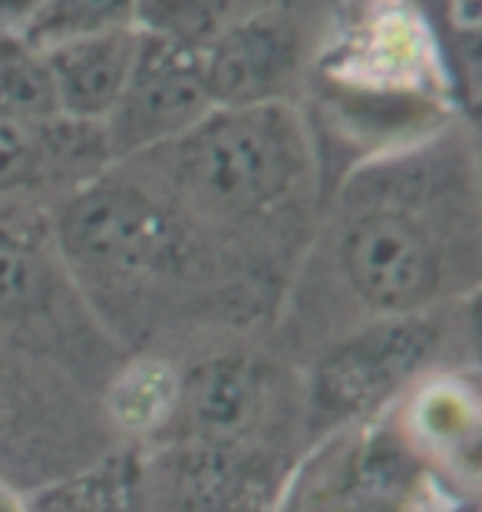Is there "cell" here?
<instances>
[{
    "mask_svg": "<svg viewBox=\"0 0 482 512\" xmlns=\"http://www.w3.org/2000/svg\"><path fill=\"white\" fill-rule=\"evenodd\" d=\"M119 443L100 397L63 370L0 347V483L27 496Z\"/></svg>",
    "mask_w": 482,
    "mask_h": 512,
    "instance_id": "obj_8",
    "label": "cell"
},
{
    "mask_svg": "<svg viewBox=\"0 0 482 512\" xmlns=\"http://www.w3.org/2000/svg\"><path fill=\"white\" fill-rule=\"evenodd\" d=\"M139 50V27L109 30L40 50L63 116L80 123H106L123 93Z\"/></svg>",
    "mask_w": 482,
    "mask_h": 512,
    "instance_id": "obj_13",
    "label": "cell"
},
{
    "mask_svg": "<svg viewBox=\"0 0 482 512\" xmlns=\"http://www.w3.org/2000/svg\"><path fill=\"white\" fill-rule=\"evenodd\" d=\"M0 512H27V496L0 483Z\"/></svg>",
    "mask_w": 482,
    "mask_h": 512,
    "instance_id": "obj_18",
    "label": "cell"
},
{
    "mask_svg": "<svg viewBox=\"0 0 482 512\" xmlns=\"http://www.w3.org/2000/svg\"><path fill=\"white\" fill-rule=\"evenodd\" d=\"M0 347L63 370L103 397L126 351L63 258L53 209L0 199Z\"/></svg>",
    "mask_w": 482,
    "mask_h": 512,
    "instance_id": "obj_6",
    "label": "cell"
},
{
    "mask_svg": "<svg viewBox=\"0 0 482 512\" xmlns=\"http://www.w3.org/2000/svg\"><path fill=\"white\" fill-rule=\"evenodd\" d=\"M162 440L301 463L308 453L301 367L271 347L265 334L235 337L182 357L172 417L149 443Z\"/></svg>",
    "mask_w": 482,
    "mask_h": 512,
    "instance_id": "obj_7",
    "label": "cell"
},
{
    "mask_svg": "<svg viewBox=\"0 0 482 512\" xmlns=\"http://www.w3.org/2000/svg\"><path fill=\"white\" fill-rule=\"evenodd\" d=\"M113 162L100 123L30 116L0 100V199L60 209Z\"/></svg>",
    "mask_w": 482,
    "mask_h": 512,
    "instance_id": "obj_12",
    "label": "cell"
},
{
    "mask_svg": "<svg viewBox=\"0 0 482 512\" xmlns=\"http://www.w3.org/2000/svg\"><path fill=\"white\" fill-rule=\"evenodd\" d=\"M212 110L215 103L202 73V53L139 30L133 70L113 113L106 116L103 133L119 162L182 136Z\"/></svg>",
    "mask_w": 482,
    "mask_h": 512,
    "instance_id": "obj_11",
    "label": "cell"
},
{
    "mask_svg": "<svg viewBox=\"0 0 482 512\" xmlns=\"http://www.w3.org/2000/svg\"><path fill=\"white\" fill-rule=\"evenodd\" d=\"M139 0H40L17 30L30 47L47 50L57 43L136 27Z\"/></svg>",
    "mask_w": 482,
    "mask_h": 512,
    "instance_id": "obj_15",
    "label": "cell"
},
{
    "mask_svg": "<svg viewBox=\"0 0 482 512\" xmlns=\"http://www.w3.org/2000/svg\"><path fill=\"white\" fill-rule=\"evenodd\" d=\"M129 159L281 308L324 205L321 156L298 103L215 106Z\"/></svg>",
    "mask_w": 482,
    "mask_h": 512,
    "instance_id": "obj_3",
    "label": "cell"
},
{
    "mask_svg": "<svg viewBox=\"0 0 482 512\" xmlns=\"http://www.w3.org/2000/svg\"><path fill=\"white\" fill-rule=\"evenodd\" d=\"M149 512H275L291 460L189 440L139 446Z\"/></svg>",
    "mask_w": 482,
    "mask_h": 512,
    "instance_id": "obj_10",
    "label": "cell"
},
{
    "mask_svg": "<svg viewBox=\"0 0 482 512\" xmlns=\"http://www.w3.org/2000/svg\"><path fill=\"white\" fill-rule=\"evenodd\" d=\"M63 258L126 354L189 357L268 334L278 298L245 275L179 202L119 159L53 209Z\"/></svg>",
    "mask_w": 482,
    "mask_h": 512,
    "instance_id": "obj_2",
    "label": "cell"
},
{
    "mask_svg": "<svg viewBox=\"0 0 482 512\" xmlns=\"http://www.w3.org/2000/svg\"><path fill=\"white\" fill-rule=\"evenodd\" d=\"M275 512H479V456L426 437L397 397L314 443Z\"/></svg>",
    "mask_w": 482,
    "mask_h": 512,
    "instance_id": "obj_4",
    "label": "cell"
},
{
    "mask_svg": "<svg viewBox=\"0 0 482 512\" xmlns=\"http://www.w3.org/2000/svg\"><path fill=\"white\" fill-rule=\"evenodd\" d=\"M27 512H149L142 450L113 446L83 470L27 493Z\"/></svg>",
    "mask_w": 482,
    "mask_h": 512,
    "instance_id": "obj_14",
    "label": "cell"
},
{
    "mask_svg": "<svg viewBox=\"0 0 482 512\" xmlns=\"http://www.w3.org/2000/svg\"><path fill=\"white\" fill-rule=\"evenodd\" d=\"M40 0H0V30H20Z\"/></svg>",
    "mask_w": 482,
    "mask_h": 512,
    "instance_id": "obj_17",
    "label": "cell"
},
{
    "mask_svg": "<svg viewBox=\"0 0 482 512\" xmlns=\"http://www.w3.org/2000/svg\"><path fill=\"white\" fill-rule=\"evenodd\" d=\"M479 285V149L453 116L334 182L265 337L301 367L360 324L479 298Z\"/></svg>",
    "mask_w": 482,
    "mask_h": 512,
    "instance_id": "obj_1",
    "label": "cell"
},
{
    "mask_svg": "<svg viewBox=\"0 0 482 512\" xmlns=\"http://www.w3.org/2000/svg\"><path fill=\"white\" fill-rule=\"evenodd\" d=\"M324 0H271L232 20L202 50L215 106L301 103L327 24Z\"/></svg>",
    "mask_w": 482,
    "mask_h": 512,
    "instance_id": "obj_9",
    "label": "cell"
},
{
    "mask_svg": "<svg viewBox=\"0 0 482 512\" xmlns=\"http://www.w3.org/2000/svg\"><path fill=\"white\" fill-rule=\"evenodd\" d=\"M0 100L30 116H63L43 53L17 30H0Z\"/></svg>",
    "mask_w": 482,
    "mask_h": 512,
    "instance_id": "obj_16",
    "label": "cell"
},
{
    "mask_svg": "<svg viewBox=\"0 0 482 512\" xmlns=\"http://www.w3.org/2000/svg\"><path fill=\"white\" fill-rule=\"evenodd\" d=\"M476 301L380 318L334 337L301 364L308 450L370 420L413 384L453 367H479Z\"/></svg>",
    "mask_w": 482,
    "mask_h": 512,
    "instance_id": "obj_5",
    "label": "cell"
}]
</instances>
